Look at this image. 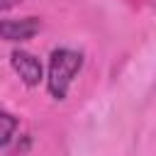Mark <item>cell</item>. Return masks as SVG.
I'll use <instances>...</instances> for the list:
<instances>
[{
  "label": "cell",
  "mask_w": 156,
  "mask_h": 156,
  "mask_svg": "<svg viewBox=\"0 0 156 156\" xmlns=\"http://www.w3.org/2000/svg\"><path fill=\"white\" fill-rule=\"evenodd\" d=\"M83 68V54L68 46L54 49L46 66V88L54 100H66L76 76Z\"/></svg>",
  "instance_id": "cell-1"
},
{
  "label": "cell",
  "mask_w": 156,
  "mask_h": 156,
  "mask_svg": "<svg viewBox=\"0 0 156 156\" xmlns=\"http://www.w3.org/2000/svg\"><path fill=\"white\" fill-rule=\"evenodd\" d=\"M10 66H12V71L20 76V80L27 88H37L44 80V66H41V61L34 54L24 51V49H15L10 54Z\"/></svg>",
  "instance_id": "cell-2"
},
{
  "label": "cell",
  "mask_w": 156,
  "mask_h": 156,
  "mask_svg": "<svg viewBox=\"0 0 156 156\" xmlns=\"http://www.w3.org/2000/svg\"><path fill=\"white\" fill-rule=\"evenodd\" d=\"M41 29V20L39 17H5L0 20V39L2 41H12V44H22L29 41L34 34H39Z\"/></svg>",
  "instance_id": "cell-3"
},
{
  "label": "cell",
  "mask_w": 156,
  "mask_h": 156,
  "mask_svg": "<svg viewBox=\"0 0 156 156\" xmlns=\"http://www.w3.org/2000/svg\"><path fill=\"white\" fill-rule=\"evenodd\" d=\"M17 127H20V117L0 107V149H5V146L15 139Z\"/></svg>",
  "instance_id": "cell-4"
},
{
  "label": "cell",
  "mask_w": 156,
  "mask_h": 156,
  "mask_svg": "<svg viewBox=\"0 0 156 156\" xmlns=\"http://www.w3.org/2000/svg\"><path fill=\"white\" fill-rule=\"evenodd\" d=\"M22 0H0V12H5V10H12V7H17Z\"/></svg>",
  "instance_id": "cell-5"
}]
</instances>
